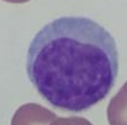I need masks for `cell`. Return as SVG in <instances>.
<instances>
[{
    "mask_svg": "<svg viewBox=\"0 0 127 125\" xmlns=\"http://www.w3.org/2000/svg\"><path fill=\"white\" fill-rule=\"evenodd\" d=\"M26 70L35 89L53 107L86 111L105 99L116 82V42L90 18L61 17L34 36Z\"/></svg>",
    "mask_w": 127,
    "mask_h": 125,
    "instance_id": "cell-1",
    "label": "cell"
},
{
    "mask_svg": "<svg viewBox=\"0 0 127 125\" xmlns=\"http://www.w3.org/2000/svg\"><path fill=\"white\" fill-rule=\"evenodd\" d=\"M56 117V114L39 104L28 103L15 112L11 125H50Z\"/></svg>",
    "mask_w": 127,
    "mask_h": 125,
    "instance_id": "cell-2",
    "label": "cell"
},
{
    "mask_svg": "<svg viewBox=\"0 0 127 125\" xmlns=\"http://www.w3.org/2000/svg\"><path fill=\"white\" fill-rule=\"evenodd\" d=\"M107 117L110 125H127V81L110 99Z\"/></svg>",
    "mask_w": 127,
    "mask_h": 125,
    "instance_id": "cell-3",
    "label": "cell"
},
{
    "mask_svg": "<svg viewBox=\"0 0 127 125\" xmlns=\"http://www.w3.org/2000/svg\"><path fill=\"white\" fill-rule=\"evenodd\" d=\"M50 125H92V123L83 117L72 116V117H56Z\"/></svg>",
    "mask_w": 127,
    "mask_h": 125,
    "instance_id": "cell-4",
    "label": "cell"
},
{
    "mask_svg": "<svg viewBox=\"0 0 127 125\" xmlns=\"http://www.w3.org/2000/svg\"><path fill=\"white\" fill-rule=\"evenodd\" d=\"M3 1H7V2H10V3H25V2H28L29 0H3Z\"/></svg>",
    "mask_w": 127,
    "mask_h": 125,
    "instance_id": "cell-5",
    "label": "cell"
}]
</instances>
